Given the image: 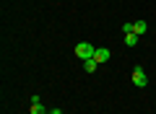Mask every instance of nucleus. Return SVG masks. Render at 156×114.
I'll return each instance as SVG.
<instances>
[{"instance_id":"1","label":"nucleus","mask_w":156,"mask_h":114,"mask_svg":"<svg viewBox=\"0 0 156 114\" xmlns=\"http://www.w3.org/2000/svg\"><path fill=\"white\" fill-rule=\"evenodd\" d=\"M94 52H96V47H94V44H89V42L76 44V57H81V60H91Z\"/></svg>"},{"instance_id":"2","label":"nucleus","mask_w":156,"mask_h":114,"mask_svg":"<svg viewBox=\"0 0 156 114\" xmlns=\"http://www.w3.org/2000/svg\"><path fill=\"white\" fill-rule=\"evenodd\" d=\"M133 83H135L138 88H143L146 83H148V78H146V70H143V67H135V70H133Z\"/></svg>"},{"instance_id":"3","label":"nucleus","mask_w":156,"mask_h":114,"mask_svg":"<svg viewBox=\"0 0 156 114\" xmlns=\"http://www.w3.org/2000/svg\"><path fill=\"white\" fill-rule=\"evenodd\" d=\"M94 60L99 62V65H101V62H107V60H109V49H107V47H99V49L94 52Z\"/></svg>"},{"instance_id":"4","label":"nucleus","mask_w":156,"mask_h":114,"mask_svg":"<svg viewBox=\"0 0 156 114\" xmlns=\"http://www.w3.org/2000/svg\"><path fill=\"white\" fill-rule=\"evenodd\" d=\"M146 29H148V26H146V21H133V34H138V36H140V34H146Z\"/></svg>"},{"instance_id":"5","label":"nucleus","mask_w":156,"mask_h":114,"mask_svg":"<svg viewBox=\"0 0 156 114\" xmlns=\"http://www.w3.org/2000/svg\"><path fill=\"white\" fill-rule=\"evenodd\" d=\"M96 67H99V62H96L94 57H91V60H83V70H86V73H94Z\"/></svg>"},{"instance_id":"6","label":"nucleus","mask_w":156,"mask_h":114,"mask_svg":"<svg viewBox=\"0 0 156 114\" xmlns=\"http://www.w3.org/2000/svg\"><path fill=\"white\" fill-rule=\"evenodd\" d=\"M31 114H50V112L42 106V101H37V104H31Z\"/></svg>"},{"instance_id":"7","label":"nucleus","mask_w":156,"mask_h":114,"mask_svg":"<svg viewBox=\"0 0 156 114\" xmlns=\"http://www.w3.org/2000/svg\"><path fill=\"white\" fill-rule=\"evenodd\" d=\"M125 44L128 47H135L138 44V34H125Z\"/></svg>"},{"instance_id":"8","label":"nucleus","mask_w":156,"mask_h":114,"mask_svg":"<svg viewBox=\"0 0 156 114\" xmlns=\"http://www.w3.org/2000/svg\"><path fill=\"white\" fill-rule=\"evenodd\" d=\"M50 114H62V112H60V109H50Z\"/></svg>"}]
</instances>
